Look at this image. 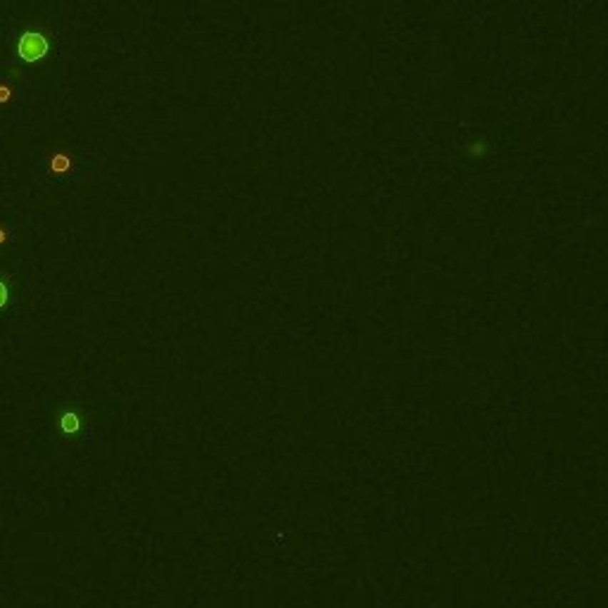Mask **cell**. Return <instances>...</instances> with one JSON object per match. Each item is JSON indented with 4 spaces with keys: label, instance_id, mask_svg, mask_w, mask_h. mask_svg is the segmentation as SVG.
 I'll return each mask as SVG.
<instances>
[{
    "label": "cell",
    "instance_id": "cell-6",
    "mask_svg": "<svg viewBox=\"0 0 608 608\" xmlns=\"http://www.w3.org/2000/svg\"><path fill=\"white\" fill-rule=\"evenodd\" d=\"M5 238H7V233H5L3 228H0V243H5Z\"/></svg>",
    "mask_w": 608,
    "mask_h": 608
},
{
    "label": "cell",
    "instance_id": "cell-5",
    "mask_svg": "<svg viewBox=\"0 0 608 608\" xmlns=\"http://www.w3.org/2000/svg\"><path fill=\"white\" fill-rule=\"evenodd\" d=\"M5 302H7V285L0 283V304H5Z\"/></svg>",
    "mask_w": 608,
    "mask_h": 608
},
{
    "label": "cell",
    "instance_id": "cell-1",
    "mask_svg": "<svg viewBox=\"0 0 608 608\" xmlns=\"http://www.w3.org/2000/svg\"><path fill=\"white\" fill-rule=\"evenodd\" d=\"M17 50L19 55L24 57V60L34 62L39 60V57H43L48 53V39L39 31H31V34H24L17 43Z\"/></svg>",
    "mask_w": 608,
    "mask_h": 608
},
{
    "label": "cell",
    "instance_id": "cell-2",
    "mask_svg": "<svg viewBox=\"0 0 608 608\" xmlns=\"http://www.w3.org/2000/svg\"><path fill=\"white\" fill-rule=\"evenodd\" d=\"M50 164H53V171H67L69 169V157L62 155V152H57Z\"/></svg>",
    "mask_w": 608,
    "mask_h": 608
},
{
    "label": "cell",
    "instance_id": "cell-3",
    "mask_svg": "<svg viewBox=\"0 0 608 608\" xmlns=\"http://www.w3.org/2000/svg\"><path fill=\"white\" fill-rule=\"evenodd\" d=\"M62 425H64V430H76V428H78V421H76V416H74V414H67V416H64Z\"/></svg>",
    "mask_w": 608,
    "mask_h": 608
},
{
    "label": "cell",
    "instance_id": "cell-4",
    "mask_svg": "<svg viewBox=\"0 0 608 608\" xmlns=\"http://www.w3.org/2000/svg\"><path fill=\"white\" fill-rule=\"evenodd\" d=\"M12 98V88L10 86H0V103H7Z\"/></svg>",
    "mask_w": 608,
    "mask_h": 608
}]
</instances>
